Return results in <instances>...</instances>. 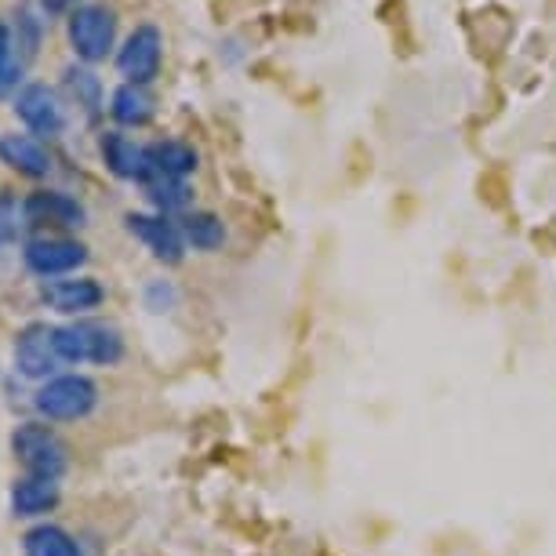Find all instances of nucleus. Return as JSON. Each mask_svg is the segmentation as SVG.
<instances>
[{
	"label": "nucleus",
	"mask_w": 556,
	"mask_h": 556,
	"mask_svg": "<svg viewBox=\"0 0 556 556\" xmlns=\"http://www.w3.org/2000/svg\"><path fill=\"white\" fill-rule=\"evenodd\" d=\"M161 62H164V34L153 23L135 26L117 51V73L124 77V84H139V88L161 77Z\"/></svg>",
	"instance_id": "nucleus-5"
},
{
	"label": "nucleus",
	"mask_w": 556,
	"mask_h": 556,
	"mask_svg": "<svg viewBox=\"0 0 556 556\" xmlns=\"http://www.w3.org/2000/svg\"><path fill=\"white\" fill-rule=\"evenodd\" d=\"M70 48L84 66L106 62L117 48V12L106 4H80L77 12L66 18Z\"/></svg>",
	"instance_id": "nucleus-2"
},
{
	"label": "nucleus",
	"mask_w": 556,
	"mask_h": 556,
	"mask_svg": "<svg viewBox=\"0 0 556 556\" xmlns=\"http://www.w3.org/2000/svg\"><path fill=\"white\" fill-rule=\"evenodd\" d=\"M55 350L66 364H117L124 356V339L113 324L77 320L66 328H55Z\"/></svg>",
	"instance_id": "nucleus-1"
},
{
	"label": "nucleus",
	"mask_w": 556,
	"mask_h": 556,
	"mask_svg": "<svg viewBox=\"0 0 556 556\" xmlns=\"http://www.w3.org/2000/svg\"><path fill=\"white\" fill-rule=\"evenodd\" d=\"M12 451L15 458L29 469V477H45V480H59L70 466V451L59 440L55 429L40 426V422H26L12 433Z\"/></svg>",
	"instance_id": "nucleus-3"
},
{
	"label": "nucleus",
	"mask_w": 556,
	"mask_h": 556,
	"mask_svg": "<svg viewBox=\"0 0 556 556\" xmlns=\"http://www.w3.org/2000/svg\"><path fill=\"white\" fill-rule=\"evenodd\" d=\"M62 80H66L70 96L77 99V106H84V113L96 121L102 113V80L84 62H73V66L62 70Z\"/></svg>",
	"instance_id": "nucleus-20"
},
{
	"label": "nucleus",
	"mask_w": 556,
	"mask_h": 556,
	"mask_svg": "<svg viewBox=\"0 0 556 556\" xmlns=\"http://www.w3.org/2000/svg\"><path fill=\"white\" fill-rule=\"evenodd\" d=\"M102 150V161H106V167L117 178H124V182H150V150L146 146H139L135 139H128V135L121 131H106L99 142Z\"/></svg>",
	"instance_id": "nucleus-10"
},
{
	"label": "nucleus",
	"mask_w": 556,
	"mask_h": 556,
	"mask_svg": "<svg viewBox=\"0 0 556 556\" xmlns=\"http://www.w3.org/2000/svg\"><path fill=\"white\" fill-rule=\"evenodd\" d=\"M23 262L37 277L55 280V277H66L73 269H80L84 262H88V248H84L80 240H66V237H37L26 244Z\"/></svg>",
	"instance_id": "nucleus-8"
},
{
	"label": "nucleus",
	"mask_w": 556,
	"mask_h": 556,
	"mask_svg": "<svg viewBox=\"0 0 556 556\" xmlns=\"http://www.w3.org/2000/svg\"><path fill=\"white\" fill-rule=\"evenodd\" d=\"M59 484L45 477H23L15 480L12 488V509L15 517H40V513H51L59 506Z\"/></svg>",
	"instance_id": "nucleus-16"
},
{
	"label": "nucleus",
	"mask_w": 556,
	"mask_h": 556,
	"mask_svg": "<svg viewBox=\"0 0 556 556\" xmlns=\"http://www.w3.org/2000/svg\"><path fill=\"white\" fill-rule=\"evenodd\" d=\"M142 190H146V201L153 204L156 215L182 218L186 212H190V201H193L190 182H178V178H150Z\"/></svg>",
	"instance_id": "nucleus-18"
},
{
	"label": "nucleus",
	"mask_w": 556,
	"mask_h": 556,
	"mask_svg": "<svg viewBox=\"0 0 556 556\" xmlns=\"http://www.w3.org/2000/svg\"><path fill=\"white\" fill-rule=\"evenodd\" d=\"M45 18H40V12L29 0H23V4H15V26H12V40H15V51L18 59L29 62L37 59L40 51V40H45Z\"/></svg>",
	"instance_id": "nucleus-19"
},
{
	"label": "nucleus",
	"mask_w": 556,
	"mask_h": 556,
	"mask_svg": "<svg viewBox=\"0 0 556 556\" xmlns=\"http://www.w3.org/2000/svg\"><path fill=\"white\" fill-rule=\"evenodd\" d=\"M99 404V386L84 375H59L37 393V412L51 422H77L88 418Z\"/></svg>",
	"instance_id": "nucleus-4"
},
{
	"label": "nucleus",
	"mask_w": 556,
	"mask_h": 556,
	"mask_svg": "<svg viewBox=\"0 0 556 556\" xmlns=\"http://www.w3.org/2000/svg\"><path fill=\"white\" fill-rule=\"evenodd\" d=\"M26 556H80V545L70 531L55 523H40L26 534Z\"/></svg>",
	"instance_id": "nucleus-21"
},
{
	"label": "nucleus",
	"mask_w": 556,
	"mask_h": 556,
	"mask_svg": "<svg viewBox=\"0 0 556 556\" xmlns=\"http://www.w3.org/2000/svg\"><path fill=\"white\" fill-rule=\"evenodd\" d=\"M59 361L62 356L55 350V328H48V324H34V328H26L23 334H18V342H15L18 375H26V379H48Z\"/></svg>",
	"instance_id": "nucleus-9"
},
{
	"label": "nucleus",
	"mask_w": 556,
	"mask_h": 556,
	"mask_svg": "<svg viewBox=\"0 0 556 556\" xmlns=\"http://www.w3.org/2000/svg\"><path fill=\"white\" fill-rule=\"evenodd\" d=\"M146 150H150V178H178V182H186L197 172V164H201L197 150L182 139H161L146 146Z\"/></svg>",
	"instance_id": "nucleus-14"
},
{
	"label": "nucleus",
	"mask_w": 556,
	"mask_h": 556,
	"mask_svg": "<svg viewBox=\"0 0 556 556\" xmlns=\"http://www.w3.org/2000/svg\"><path fill=\"white\" fill-rule=\"evenodd\" d=\"M23 215L29 218V223H51V226H66V229H80L84 223H88L84 204L73 201L70 193H59V190H45V193L26 197Z\"/></svg>",
	"instance_id": "nucleus-12"
},
{
	"label": "nucleus",
	"mask_w": 556,
	"mask_h": 556,
	"mask_svg": "<svg viewBox=\"0 0 556 556\" xmlns=\"http://www.w3.org/2000/svg\"><path fill=\"white\" fill-rule=\"evenodd\" d=\"M124 226H128V233L139 240V244H146V251L164 262V266H178V262L186 258V237L182 229H178L175 218L167 215H146V212H131L124 215Z\"/></svg>",
	"instance_id": "nucleus-7"
},
{
	"label": "nucleus",
	"mask_w": 556,
	"mask_h": 556,
	"mask_svg": "<svg viewBox=\"0 0 556 556\" xmlns=\"http://www.w3.org/2000/svg\"><path fill=\"white\" fill-rule=\"evenodd\" d=\"M110 113L121 128H146L156 113V99L150 96V88H139V84H121L110 99Z\"/></svg>",
	"instance_id": "nucleus-15"
},
{
	"label": "nucleus",
	"mask_w": 556,
	"mask_h": 556,
	"mask_svg": "<svg viewBox=\"0 0 556 556\" xmlns=\"http://www.w3.org/2000/svg\"><path fill=\"white\" fill-rule=\"evenodd\" d=\"M40 299L59 313H88L102 306L106 291L91 277H70V280H45L40 285Z\"/></svg>",
	"instance_id": "nucleus-11"
},
{
	"label": "nucleus",
	"mask_w": 556,
	"mask_h": 556,
	"mask_svg": "<svg viewBox=\"0 0 556 556\" xmlns=\"http://www.w3.org/2000/svg\"><path fill=\"white\" fill-rule=\"evenodd\" d=\"M23 66L26 62L18 59L12 29L0 23V99L18 96V80H23Z\"/></svg>",
	"instance_id": "nucleus-22"
},
{
	"label": "nucleus",
	"mask_w": 556,
	"mask_h": 556,
	"mask_svg": "<svg viewBox=\"0 0 556 556\" xmlns=\"http://www.w3.org/2000/svg\"><path fill=\"white\" fill-rule=\"evenodd\" d=\"M80 8V0H40V12L45 15H73Z\"/></svg>",
	"instance_id": "nucleus-24"
},
{
	"label": "nucleus",
	"mask_w": 556,
	"mask_h": 556,
	"mask_svg": "<svg viewBox=\"0 0 556 556\" xmlns=\"http://www.w3.org/2000/svg\"><path fill=\"white\" fill-rule=\"evenodd\" d=\"M146 299H150V309L164 313V306H172L175 302V288L164 285V280H156V285H150V291H146Z\"/></svg>",
	"instance_id": "nucleus-23"
},
{
	"label": "nucleus",
	"mask_w": 556,
	"mask_h": 556,
	"mask_svg": "<svg viewBox=\"0 0 556 556\" xmlns=\"http://www.w3.org/2000/svg\"><path fill=\"white\" fill-rule=\"evenodd\" d=\"M0 164L26 178H45L51 172V153L34 135H0Z\"/></svg>",
	"instance_id": "nucleus-13"
},
{
	"label": "nucleus",
	"mask_w": 556,
	"mask_h": 556,
	"mask_svg": "<svg viewBox=\"0 0 556 556\" xmlns=\"http://www.w3.org/2000/svg\"><path fill=\"white\" fill-rule=\"evenodd\" d=\"M15 117L26 124L34 139H59V135L66 131V106H62L59 91L40 80L18 88Z\"/></svg>",
	"instance_id": "nucleus-6"
},
{
	"label": "nucleus",
	"mask_w": 556,
	"mask_h": 556,
	"mask_svg": "<svg viewBox=\"0 0 556 556\" xmlns=\"http://www.w3.org/2000/svg\"><path fill=\"white\" fill-rule=\"evenodd\" d=\"M178 229L186 237V248L193 251H218L226 244V223L212 212H186L178 218Z\"/></svg>",
	"instance_id": "nucleus-17"
}]
</instances>
